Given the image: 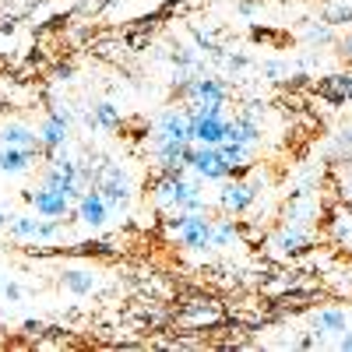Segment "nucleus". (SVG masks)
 Wrapping results in <instances>:
<instances>
[{
    "instance_id": "1a4fd4ad",
    "label": "nucleus",
    "mask_w": 352,
    "mask_h": 352,
    "mask_svg": "<svg viewBox=\"0 0 352 352\" xmlns=\"http://www.w3.org/2000/svg\"><path fill=\"white\" fill-rule=\"evenodd\" d=\"M4 144H11V148H32L36 134H28L25 127H8L4 131Z\"/></svg>"
},
{
    "instance_id": "6ab92c4d",
    "label": "nucleus",
    "mask_w": 352,
    "mask_h": 352,
    "mask_svg": "<svg viewBox=\"0 0 352 352\" xmlns=\"http://www.w3.org/2000/svg\"><path fill=\"white\" fill-rule=\"evenodd\" d=\"M349 194H352V187H349Z\"/></svg>"
},
{
    "instance_id": "f3484780",
    "label": "nucleus",
    "mask_w": 352,
    "mask_h": 352,
    "mask_svg": "<svg viewBox=\"0 0 352 352\" xmlns=\"http://www.w3.org/2000/svg\"><path fill=\"white\" fill-rule=\"evenodd\" d=\"M342 141H345V144H352V131H345V138H342Z\"/></svg>"
},
{
    "instance_id": "ddd939ff",
    "label": "nucleus",
    "mask_w": 352,
    "mask_h": 352,
    "mask_svg": "<svg viewBox=\"0 0 352 352\" xmlns=\"http://www.w3.org/2000/svg\"><path fill=\"white\" fill-rule=\"evenodd\" d=\"M99 124H106V127L116 124V109L113 106H99Z\"/></svg>"
},
{
    "instance_id": "423d86ee",
    "label": "nucleus",
    "mask_w": 352,
    "mask_h": 352,
    "mask_svg": "<svg viewBox=\"0 0 352 352\" xmlns=\"http://www.w3.org/2000/svg\"><path fill=\"white\" fill-rule=\"evenodd\" d=\"M106 197L102 194H85L81 197V219L88 222V226H99V222H106Z\"/></svg>"
},
{
    "instance_id": "4468645a",
    "label": "nucleus",
    "mask_w": 352,
    "mask_h": 352,
    "mask_svg": "<svg viewBox=\"0 0 352 352\" xmlns=\"http://www.w3.org/2000/svg\"><path fill=\"white\" fill-rule=\"evenodd\" d=\"M229 236H232V229H229V226H222V229L215 232V240H219V243H222V240H229Z\"/></svg>"
},
{
    "instance_id": "39448f33",
    "label": "nucleus",
    "mask_w": 352,
    "mask_h": 352,
    "mask_svg": "<svg viewBox=\"0 0 352 352\" xmlns=\"http://www.w3.org/2000/svg\"><path fill=\"white\" fill-rule=\"evenodd\" d=\"M254 187H247V184H229L226 190H222V204H226V208H232V212H243L247 208V204L254 201Z\"/></svg>"
},
{
    "instance_id": "7ed1b4c3",
    "label": "nucleus",
    "mask_w": 352,
    "mask_h": 352,
    "mask_svg": "<svg viewBox=\"0 0 352 352\" xmlns=\"http://www.w3.org/2000/svg\"><path fill=\"white\" fill-rule=\"evenodd\" d=\"M32 204H36V212H43L46 219H56V215L67 212V194L60 187H46V190L32 194Z\"/></svg>"
},
{
    "instance_id": "2eb2a0df",
    "label": "nucleus",
    "mask_w": 352,
    "mask_h": 352,
    "mask_svg": "<svg viewBox=\"0 0 352 352\" xmlns=\"http://www.w3.org/2000/svg\"><path fill=\"white\" fill-rule=\"evenodd\" d=\"M342 53H345V56H352V36L345 39V50H342Z\"/></svg>"
},
{
    "instance_id": "f03ea898",
    "label": "nucleus",
    "mask_w": 352,
    "mask_h": 352,
    "mask_svg": "<svg viewBox=\"0 0 352 352\" xmlns=\"http://www.w3.org/2000/svg\"><path fill=\"white\" fill-rule=\"evenodd\" d=\"M187 162H194V169L201 176H212V180H222V176L229 173V162L222 159V152L215 148V144H204L201 152H190Z\"/></svg>"
},
{
    "instance_id": "6e6552de",
    "label": "nucleus",
    "mask_w": 352,
    "mask_h": 352,
    "mask_svg": "<svg viewBox=\"0 0 352 352\" xmlns=\"http://www.w3.org/2000/svg\"><path fill=\"white\" fill-rule=\"evenodd\" d=\"M320 92H324L328 99H335V102H342V99L352 96V78H335L328 85H320Z\"/></svg>"
},
{
    "instance_id": "dca6fc26",
    "label": "nucleus",
    "mask_w": 352,
    "mask_h": 352,
    "mask_svg": "<svg viewBox=\"0 0 352 352\" xmlns=\"http://www.w3.org/2000/svg\"><path fill=\"white\" fill-rule=\"evenodd\" d=\"M342 349H352V335H349V338H342Z\"/></svg>"
},
{
    "instance_id": "9b49d317",
    "label": "nucleus",
    "mask_w": 352,
    "mask_h": 352,
    "mask_svg": "<svg viewBox=\"0 0 352 352\" xmlns=\"http://www.w3.org/2000/svg\"><path fill=\"white\" fill-rule=\"evenodd\" d=\"M64 282H67L74 292H88V289H92V278H88L85 272H67V275H64Z\"/></svg>"
},
{
    "instance_id": "f8f14e48",
    "label": "nucleus",
    "mask_w": 352,
    "mask_h": 352,
    "mask_svg": "<svg viewBox=\"0 0 352 352\" xmlns=\"http://www.w3.org/2000/svg\"><path fill=\"white\" fill-rule=\"evenodd\" d=\"M317 328L342 331V328H345V317H342V314H320V317H317Z\"/></svg>"
},
{
    "instance_id": "9d476101",
    "label": "nucleus",
    "mask_w": 352,
    "mask_h": 352,
    "mask_svg": "<svg viewBox=\"0 0 352 352\" xmlns=\"http://www.w3.org/2000/svg\"><path fill=\"white\" fill-rule=\"evenodd\" d=\"M64 138H67V124L60 120V116H53V120L43 127V141H46L50 148H53V144H60Z\"/></svg>"
},
{
    "instance_id": "0eeeda50",
    "label": "nucleus",
    "mask_w": 352,
    "mask_h": 352,
    "mask_svg": "<svg viewBox=\"0 0 352 352\" xmlns=\"http://www.w3.org/2000/svg\"><path fill=\"white\" fill-rule=\"evenodd\" d=\"M28 166V148H0V169L4 173H21Z\"/></svg>"
},
{
    "instance_id": "20e7f679",
    "label": "nucleus",
    "mask_w": 352,
    "mask_h": 352,
    "mask_svg": "<svg viewBox=\"0 0 352 352\" xmlns=\"http://www.w3.org/2000/svg\"><path fill=\"white\" fill-rule=\"evenodd\" d=\"M176 229H180V236H184L187 247H204V243L212 240V229H208V222H204V219L184 215V219H176Z\"/></svg>"
},
{
    "instance_id": "a211bd4d",
    "label": "nucleus",
    "mask_w": 352,
    "mask_h": 352,
    "mask_svg": "<svg viewBox=\"0 0 352 352\" xmlns=\"http://www.w3.org/2000/svg\"><path fill=\"white\" fill-rule=\"evenodd\" d=\"M4 222H8V219H4V215H0V226H4Z\"/></svg>"
},
{
    "instance_id": "f257e3e1",
    "label": "nucleus",
    "mask_w": 352,
    "mask_h": 352,
    "mask_svg": "<svg viewBox=\"0 0 352 352\" xmlns=\"http://www.w3.org/2000/svg\"><path fill=\"white\" fill-rule=\"evenodd\" d=\"M187 138H194V141H204V144H219V141H226V124L219 120V113H208V109H201L194 120H190V131H187Z\"/></svg>"
}]
</instances>
